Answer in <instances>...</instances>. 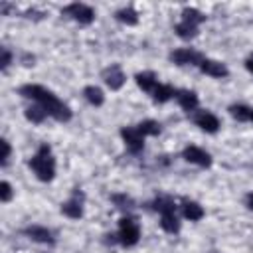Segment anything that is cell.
I'll return each instance as SVG.
<instances>
[{"instance_id": "25", "label": "cell", "mask_w": 253, "mask_h": 253, "mask_svg": "<svg viewBox=\"0 0 253 253\" xmlns=\"http://www.w3.org/2000/svg\"><path fill=\"white\" fill-rule=\"evenodd\" d=\"M229 113H231V117H233L235 121H239V123H245V121H249V117H251V109L245 107V105H231V107H229Z\"/></svg>"}, {"instance_id": "23", "label": "cell", "mask_w": 253, "mask_h": 253, "mask_svg": "<svg viewBox=\"0 0 253 253\" xmlns=\"http://www.w3.org/2000/svg\"><path fill=\"white\" fill-rule=\"evenodd\" d=\"M154 210L160 211V213H170V211L176 210V206H174V200L170 196H158L154 200Z\"/></svg>"}, {"instance_id": "31", "label": "cell", "mask_w": 253, "mask_h": 253, "mask_svg": "<svg viewBox=\"0 0 253 253\" xmlns=\"http://www.w3.org/2000/svg\"><path fill=\"white\" fill-rule=\"evenodd\" d=\"M245 204H247V208H249V210H253V194H247Z\"/></svg>"}, {"instance_id": "6", "label": "cell", "mask_w": 253, "mask_h": 253, "mask_svg": "<svg viewBox=\"0 0 253 253\" xmlns=\"http://www.w3.org/2000/svg\"><path fill=\"white\" fill-rule=\"evenodd\" d=\"M182 158L186 160V162H190V164H196V166H202V168H208V166H211V156L204 150V148H200V146H186L184 150H182Z\"/></svg>"}, {"instance_id": "4", "label": "cell", "mask_w": 253, "mask_h": 253, "mask_svg": "<svg viewBox=\"0 0 253 253\" xmlns=\"http://www.w3.org/2000/svg\"><path fill=\"white\" fill-rule=\"evenodd\" d=\"M61 14L69 16L71 20H75V22H79L83 26H87V24H91L95 20V10L91 6H87V4H81V2H73V4L65 6L61 10Z\"/></svg>"}, {"instance_id": "13", "label": "cell", "mask_w": 253, "mask_h": 253, "mask_svg": "<svg viewBox=\"0 0 253 253\" xmlns=\"http://www.w3.org/2000/svg\"><path fill=\"white\" fill-rule=\"evenodd\" d=\"M176 101L178 105L184 109V111H196L198 107V95L194 91H188V89H182V91H176Z\"/></svg>"}, {"instance_id": "29", "label": "cell", "mask_w": 253, "mask_h": 253, "mask_svg": "<svg viewBox=\"0 0 253 253\" xmlns=\"http://www.w3.org/2000/svg\"><path fill=\"white\" fill-rule=\"evenodd\" d=\"M113 202H115V204H119V208H126L125 204H130V198H128V196H125V194H123V196L115 194V196H113Z\"/></svg>"}, {"instance_id": "5", "label": "cell", "mask_w": 253, "mask_h": 253, "mask_svg": "<svg viewBox=\"0 0 253 253\" xmlns=\"http://www.w3.org/2000/svg\"><path fill=\"white\" fill-rule=\"evenodd\" d=\"M121 136L126 144V148L132 152V154H138L142 148H144V136L140 134V130L136 126H123L121 128Z\"/></svg>"}, {"instance_id": "22", "label": "cell", "mask_w": 253, "mask_h": 253, "mask_svg": "<svg viewBox=\"0 0 253 253\" xmlns=\"http://www.w3.org/2000/svg\"><path fill=\"white\" fill-rule=\"evenodd\" d=\"M45 117H47V113H45V109L40 107V105H34V107H28V109H26V119L32 121V123H36V125L43 123Z\"/></svg>"}, {"instance_id": "26", "label": "cell", "mask_w": 253, "mask_h": 253, "mask_svg": "<svg viewBox=\"0 0 253 253\" xmlns=\"http://www.w3.org/2000/svg\"><path fill=\"white\" fill-rule=\"evenodd\" d=\"M12 194H14V192H12L10 182H6V180H4V182L0 184V202H2V204L10 202V200H12Z\"/></svg>"}, {"instance_id": "28", "label": "cell", "mask_w": 253, "mask_h": 253, "mask_svg": "<svg viewBox=\"0 0 253 253\" xmlns=\"http://www.w3.org/2000/svg\"><path fill=\"white\" fill-rule=\"evenodd\" d=\"M10 61H12V53H10L6 47H2V71H6V69H8Z\"/></svg>"}, {"instance_id": "12", "label": "cell", "mask_w": 253, "mask_h": 253, "mask_svg": "<svg viewBox=\"0 0 253 253\" xmlns=\"http://www.w3.org/2000/svg\"><path fill=\"white\" fill-rule=\"evenodd\" d=\"M24 233H26L30 239L38 241V243H47V245L53 243V235H51V231H49L47 227H42V225H30V227L24 229Z\"/></svg>"}, {"instance_id": "9", "label": "cell", "mask_w": 253, "mask_h": 253, "mask_svg": "<svg viewBox=\"0 0 253 253\" xmlns=\"http://www.w3.org/2000/svg\"><path fill=\"white\" fill-rule=\"evenodd\" d=\"M198 67H200L202 73H206V75H210V77H215V79H223V77L229 75V69L225 67V63L215 61V59H208V57H204L202 63H200Z\"/></svg>"}, {"instance_id": "11", "label": "cell", "mask_w": 253, "mask_h": 253, "mask_svg": "<svg viewBox=\"0 0 253 253\" xmlns=\"http://www.w3.org/2000/svg\"><path fill=\"white\" fill-rule=\"evenodd\" d=\"M194 123H196L204 132H217V128H219V119H217L213 113H210V111H200V113H196Z\"/></svg>"}, {"instance_id": "19", "label": "cell", "mask_w": 253, "mask_h": 253, "mask_svg": "<svg viewBox=\"0 0 253 253\" xmlns=\"http://www.w3.org/2000/svg\"><path fill=\"white\" fill-rule=\"evenodd\" d=\"M115 18H117L119 22L126 24V26H136V24H138V14H136V10L130 8V6L121 8V10L115 14Z\"/></svg>"}, {"instance_id": "17", "label": "cell", "mask_w": 253, "mask_h": 253, "mask_svg": "<svg viewBox=\"0 0 253 253\" xmlns=\"http://www.w3.org/2000/svg\"><path fill=\"white\" fill-rule=\"evenodd\" d=\"M83 95H85V99H87L93 107H101V105L105 103V95H103V91H101L97 85H87V87L83 89Z\"/></svg>"}, {"instance_id": "10", "label": "cell", "mask_w": 253, "mask_h": 253, "mask_svg": "<svg viewBox=\"0 0 253 253\" xmlns=\"http://www.w3.org/2000/svg\"><path fill=\"white\" fill-rule=\"evenodd\" d=\"M61 213L71 217V219H79L83 215V196H81V192H75L67 202L61 204Z\"/></svg>"}, {"instance_id": "7", "label": "cell", "mask_w": 253, "mask_h": 253, "mask_svg": "<svg viewBox=\"0 0 253 253\" xmlns=\"http://www.w3.org/2000/svg\"><path fill=\"white\" fill-rule=\"evenodd\" d=\"M202 59L204 57L190 47H180V49H174L170 53V61H174L176 65H200Z\"/></svg>"}, {"instance_id": "24", "label": "cell", "mask_w": 253, "mask_h": 253, "mask_svg": "<svg viewBox=\"0 0 253 253\" xmlns=\"http://www.w3.org/2000/svg\"><path fill=\"white\" fill-rule=\"evenodd\" d=\"M182 20H184V22H190V24H194V26H200V24L206 20V16H204L200 10H196V8H184V10H182Z\"/></svg>"}, {"instance_id": "8", "label": "cell", "mask_w": 253, "mask_h": 253, "mask_svg": "<svg viewBox=\"0 0 253 253\" xmlns=\"http://www.w3.org/2000/svg\"><path fill=\"white\" fill-rule=\"evenodd\" d=\"M103 81L107 83V87H109L111 91H119V89L125 85L126 75H125L123 69L115 63V65H109V67L103 71Z\"/></svg>"}, {"instance_id": "32", "label": "cell", "mask_w": 253, "mask_h": 253, "mask_svg": "<svg viewBox=\"0 0 253 253\" xmlns=\"http://www.w3.org/2000/svg\"><path fill=\"white\" fill-rule=\"evenodd\" d=\"M249 121H253V109H251V117H249Z\"/></svg>"}, {"instance_id": "3", "label": "cell", "mask_w": 253, "mask_h": 253, "mask_svg": "<svg viewBox=\"0 0 253 253\" xmlns=\"http://www.w3.org/2000/svg\"><path fill=\"white\" fill-rule=\"evenodd\" d=\"M140 239V227L136 223V219L132 217H123L119 221V241L125 245V247H132L136 245Z\"/></svg>"}, {"instance_id": "30", "label": "cell", "mask_w": 253, "mask_h": 253, "mask_svg": "<svg viewBox=\"0 0 253 253\" xmlns=\"http://www.w3.org/2000/svg\"><path fill=\"white\" fill-rule=\"evenodd\" d=\"M245 69H247L249 73H253V55H249V57L245 59Z\"/></svg>"}, {"instance_id": "18", "label": "cell", "mask_w": 253, "mask_h": 253, "mask_svg": "<svg viewBox=\"0 0 253 253\" xmlns=\"http://www.w3.org/2000/svg\"><path fill=\"white\" fill-rule=\"evenodd\" d=\"M160 227H162L166 233H178V231H180V221H178L176 213H174V211L162 213V217H160Z\"/></svg>"}, {"instance_id": "2", "label": "cell", "mask_w": 253, "mask_h": 253, "mask_svg": "<svg viewBox=\"0 0 253 253\" xmlns=\"http://www.w3.org/2000/svg\"><path fill=\"white\" fill-rule=\"evenodd\" d=\"M30 168L34 170L38 180H42V182L53 180V176H55V160H53L51 148L47 144H42L38 148V152L30 160Z\"/></svg>"}, {"instance_id": "20", "label": "cell", "mask_w": 253, "mask_h": 253, "mask_svg": "<svg viewBox=\"0 0 253 253\" xmlns=\"http://www.w3.org/2000/svg\"><path fill=\"white\" fill-rule=\"evenodd\" d=\"M176 34L182 38V40H192V38H196V34H198V26H194V24H190V22H178L176 24Z\"/></svg>"}, {"instance_id": "21", "label": "cell", "mask_w": 253, "mask_h": 253, "mask_svg": "<svg viewBox=\"0 0 253 253\" xmlns=\"http://www.w3.org/2000/svg\"><path fill=\"white\" fill-rule=\"evenodd\" d=\"M136 128L140 130L142 136H156V134H160V123H156L152 119H146V121L138 123Z\"/></svg>"}, {"instance_id": "15", "label": "cell", "mask_w": 253, "mask_h": 253, "mask_svg": "<svg viewBox=\"0 0 253 253\" xmlns=\"http://www.w3.org/2000/svg\"><path fill=\"white\" fill-rule=\"evenodd\" d=\"M134 81H136V85H138L142 91H146V93H152V91H154V87L158 85V79H156V75H154L152 71L136 73Z\"/></svg>"}, {"instance_id": "27", "label": "cell", "mask_w": 253, "mask_h": 253, "mask_svg": "<svg viewBox=\"0 0 253 253\" xmlns=\"http://www.w3.org/2000/svg\"><path fill=\"white\" fill-rule=\"evenodd\" d=\"M2 156H0V162H2V166L8 162V158H10V152H12V148H10V142L6 140V138H2Z\"/></svg>"}, {"instance_id": "1", "label": "cell", "mask_w": 253, "mask_h": 253, "mask_svg": "<svg viewBox=\"0 0 253 253\" xmlns=\"http://www.w3.org/2000/svg\"><path fill=\"white\" fill-rule=\"evenodd\" d=\"M20 93H22L24 97L36 101L40 107H43L45 113H47L49 117H53L55 121L67 123V121L71 119V109H69L63 101H59V99H57L49 89H45V87H42V85H22V87H20Z\"/></svg>"}, {"instance_id": "16", "label": "cell", "mask_w": 253, "mask_h": 253, "mask_svg": "<svg viewBox=\"0 0 253 253\" xmlns=\"http://www.w3.org/2000/svg\"><path fill=\"white\" fill-rule=\"evenodd\" d=\"M152 95V99H154V103H166V101H170L174 95H176V91L170 87V85H164V83H158L156 87H154V91L150 93Z\"/></svg>"}, {"instance_id": "14", "label": "cell", "mask_w": 253, "mask_h": 253, "mask_svg": "<svg viewBox=\"0 0 253 253\" xmlns=\"http://www.w3.org/2000/svg\"><path fill=\"white\" fill-rule=\"evenodd\" d=\"M182 213H184L186 219H190V221H198V219L204 217L206 211H204V208H202L198 202H194V200H186L184 206H182Z\"/></svg>"}]
</instances>
